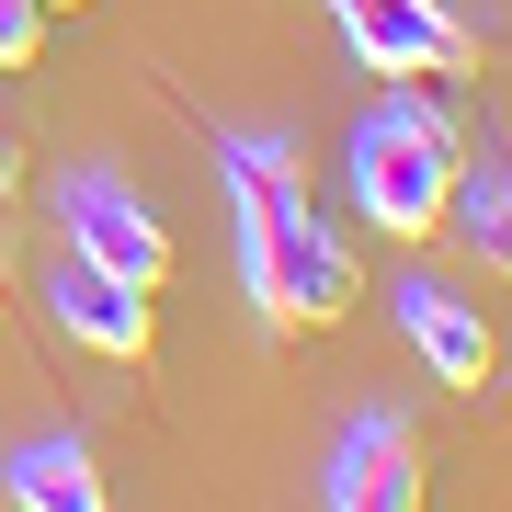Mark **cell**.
<instances>
[{
  "instance_id": "obj_9",
  "label": "cell",
  "mask_w": 512,
  "mask_h": 512,
  "mask_svg": "<svg viewBox=\"0 0 512 512\" xmlns=\"http://www.w3.org/2000/svg\"><path fill=\"white\" fill-rule=\"evenodd\" d=\"M444 228L467 239V262H478V274H501V262H512V171H501V160L456 171V194H444Z\"/></svg>"
},
{
  "instance_id": "obj_6",
  "label": "cell",
  "mask_w": 512,
  "mask_h": 512,
  "mask_svg": "<svg viewBox=\"0 0 512 512\" xmlns=\"http://www.w3.org/2000/svg\"><path fill=\"white\" fill-rule=\"evenodd\" d=\"M46 308H57V330H69L80 353H103V365H148V285H126V274H103V262H57V285H46Z\"/></svg>"
},
{
  "instance_id": "obj_10",
  "label": "cell",
  "mask_w": 512,
  "mask_h": 512,
  "mask_svg": "<svg viewBox=\"0 0 512 512\" xmlns=\"http://www.w3.org/2000/svg\"><path fill=\"white\" fill-rule=\"evenodd\" d=\"M46 57V0H0V80Z\"/></svg>"
},
{
  "instance_id": "obj_11",
  "label": "cell",
  "mask_w": 512,
  "mask_h": 512,
  "mask_svg": "<svg viewBox=\"0 0 512 512\" xmlns=\"http://www.w3.org/2000/svg\"><path fill=\"white\" fill-rule=\"evenodd\" d=\"M12 228L23 217H12V114H0V296H12Z\"/></svg>"
},
{
  "instance_id": "obj_4",
  "label": "cell",
  "mask_w": 512,
  "mask_h": 512,
  "mask_svg": "<svg viewBox=\"0 0 512 512\" xmlns=\"http://www.w3.org/2000/svg\"><path fill=\"white\" fill-rule=\"evenodd\" d=\"M330 23L353 35V57L376 80H456L467 69V35L444 0H330Z\"/></svg>"
},
{
  "instance_id": "obj_3",
  "label": "cell",
  "mask_w": 512,
  "mask_h": 512,
  "mask_svg": "<svg viewBox=\"0 0 512 512\" xmlns=\"http://www.w3.org/2000/svg\"><path fill=\"white\" fill-rule=\"evenodd\" d=\"M57 228H69V251L103 262V274H126V285H148V296L171 285V228L148 217V194L126 183V171L80 160L69 183H57Z\"/></svg>"
},
{
  "instance_id": "obj_5",
  "label": "cell",
  "mask_w": 512,
  "mask_h": 512,
  "mask_svg": "<svg viewBox=\"0 0 512 512\" xmlns=\"http://www.w3.org/2000/svg\"><path fill=\"white\" fill-rule=\"evenodd\" d=\"M319 501H330V512H410V501H421V444H410V421H399V410H365L342 444H330Z\"/></svg>"
},
{
  "instance_id": "obj_12",
  "label": "cell",
  "mask_w": 512,
  "mask_h": 512,
  "mask_svg": "<svg viewBox=\"0 0 512 512\" xmlns=\"http://www.w3.org/2000/svg\"><path fill=\"white\" fill-rule=\"evenodd\" d=\"M46 12H69V0H46Z\"/></svg>"
},
{
  "instance_id": "obj_8",
  "label": "cell",
  "mask_w": 512,
  "mask_h": 512,
  "mask_svg": "<svg viewBox=\"0 0 512 512\" xmlns=\"http://www.w3.org/2000/svg\"><path fill=\"white\" fill-rule=\"evenodd\" d=\"M0 490H12L23 512H103V456L80 433H35L0 456Z\"/></svg>"
},
{
  "instance_id": "obj_1",
  "label": "cell",
  "mask_w": 512,
  "mask_h": 512,
  "mask_svg": "<svg viewBox=\"0 0 512 512\" xmlns=\"http://www.w3.org/2000/svg\"><path fill=\"white\" fill-rule=\"evenodd\" d=\"M228 205H239V285H251L262 330H330L353 319V251L319 228L308 160L285 137H217Z\"/></svg>"
},
{
  "instance_id": "obj_2",
  "label": "cell",
  "mask_w": 512,
  "mask_h": 512,
  "mask_svg": "<svg viewBox=\"0 0 512 512\" xmlns=\"http://www.w3.org/2000/svg\"><path fill=\"white\" fill-rule=\"evenodd\" d=\"M342 183H353V205H365L387 239H433L444 194H456V126H444L433 103H410V80H387V103L353 126Z\"/></svg>"
},
{
  "instance_id": "obj_7",
  "label": "cell",
  "mask_w": 512,
  "mask_h": 512,
  "mask_svg": "<svg viewBox=\"0 0 512 512\" xmlns=\"http://www.w3.org/2000/svg\"><path fill=\"white\" fill-rule=\"evenodd\" d=\"M399 330L444 387H490V308H467L456 285H399Z\"/></svg>"
}]
</instances>
